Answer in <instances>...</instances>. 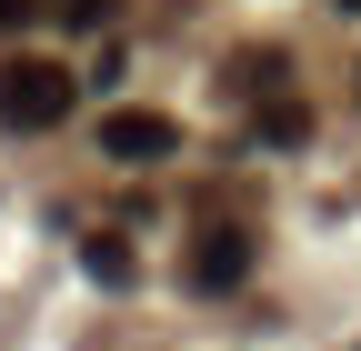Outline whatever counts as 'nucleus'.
Segmentation results:
<instances>
[{
  "label": "nucleus",
  "mask_w": 361,
  "mask_h": 351,
  "mask_svg": "<svg viewBox=\"0 0 361 351\" xmlns=\"http://www.w3.org/2000/svg\"><path fill=\"white\" fill-rule=\"evenodd\" d=\"M71 101H80V80H71L61 61H40V51L0 61V121H11V130H61Z\"/></svg>",
  "instance_id": "nucleus-1"
},
{
  "label": "nucleus",
  "mask_w": 361,
  "mask_h": 351,
  "mask_svg": "<svg viewBox=\"0 0 361 351\" xmlns=\"http://www.w3.org/2000/svg\"><path fill=\"white\" fill-rule=\"evenodd\" d=\"M251 271V231L241 221H201L191 231V291H231Z\"/></svg>",
  "instance_id": "nucleus-2"
},
{
  "label": "nucleus",
  "mask_w": 361,
  "mask_h": 351,
  "mask_svg": "<svg viewBox=\"0 0 361 351\" xmlns=\"http://www.w3.org/2000/svg\"><path fill=\"white\" fill-rule=\"evenodd\" d=\"M101 151H111V161H171V151H180V121H171V111H111V121H101Z\"/></svg>",
  "instance_id": "nucleus-3"
},
{
  "label": "nucleus",
  "mask_w": 361,
  "mask_h": 351,
  "mask_svg": "<svg viewBox=\"0 0 361 351\" xmlns=\"http://www.w3.org/2000/svg\"><path fill=\"white\" fill-rule=\"evenodd\" d=\"M231 91H241V101H291V61H281V51H251V61L231 70Z\"/></svg>",
  "instance_id": "nucleus-4"
},
{
  "label": "nucleus",
  "mask_w": 361,
  "mask_h": 351,
  "mask_svg": "<svg viewBox=\"0 0 361 351\" xmlns=\"http://www.w3.org/2000/svg\"><path fill=\"white\" fill-rule=\"evenodd\" d=\"M261 141H271V151L311 141V111H301V101H261Z\"/></svg>",
  "instance_id": "nucleus-5"
},
{
  "label": "nucleus",
  "mask_w": 361,
  "mask_h": 351,
  "mask_svg": "<svg viewBox=\"0 0 361 351\" xmlns=\"http://www.w3.org/2000/svg\"><path fill=\"white\" fill-rule=\"evenodd\" d=\"M90 271H101V281L121 291L130 271H141V261H130V241H121V231H90Z\"/></svg>",
  "instance_id": "nucleus-6"
},
{
  "label": "nucleus",
  "mask_w": 361,
  "mask_h": 351,
  "mask_svg": "<svg viewBox=\"0 0 361 351\" xmlns=\"http://www.w3.org/2000/svg\"><path fill=\"white\" fill-rule=\"evenodd\" d=\"M51 11H61V20H71V30H101V20H111V11H121V0H51Z\"/></svg>",
  "instance_id": "nucleus-7"
},
{
  "label": "nucleus",
  "mask_w": 361,
  "mask_h": 351,
  "mask_svg": "<svg viewBox=\"0 0 361 351\" xmlns=\"http://www.w3.org/2000/svg\"><path fill=\"white\" fill-rule=\"evenodd\" d=\"M40 20V0H0V30H30Z\"/></svg>",
  "instance_id": "nucleus-8"
},
{
  "label": "nucleus",
  "mask_w": 361,
  "mask_h": 351,
  "mask_svg": "<svg viewBox=\"0 0 361 351\" xmlns=\"http://www.w3.org/2000/svg\"><path fill=\"white\" fill-rule=\"evenodd\" d=\"M341 11H361V0H341Z\"/></svg>",
  "instance_id": "nucleus-9"
}]
</instances>
